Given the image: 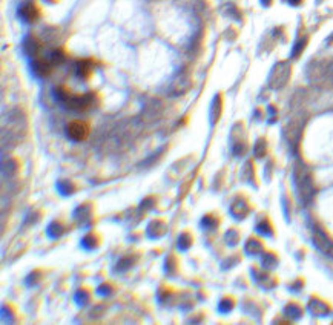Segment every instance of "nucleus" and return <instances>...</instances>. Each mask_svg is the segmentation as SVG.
<instances>
[{
    "label": "nucleus",
    "mask_w": 333,
    "mask_h": 325,
    "mask_svg": "<svg viewBox=\"0 0 333 325\" xmlns=\"http://www.w3.org/2000/svg\"><path fill=\"white\" fill-rule=\"evenodd\" d=\"M92 69H94V61L92 60H89V58L80 60L79 63H77V66H75V74H77V77H79V79L85 80V79H88L92 74Z\"/></svg>",
    "instance_id": "4"
},
{
    "label": "nucleus",
    "mask_w": 333,
    "mask_h": 325,
    "mask_svg": "<svg viewBox=\"0 0 333 325\" xmlns=\"http://www.w3.org/2000/svg\"><path fill=\"white\" fill-rule=\"evenodd\" d=\"M301 0H289V3H293V5H298Z\"/></svg>",
    "instance_id": "7"
},
{
    "label": "nucleus",
    "mask_w": 333,
    "mask_h": 325,
    "mask_svg": "<svg viewBox=\"0 0 333 325\" xmlns=\"http://www.w3.org/2000/svg\"><path fill=\"white\" fill-rule=\"evenodd\" d=\"M263 3H264V5H271V3H272V0H263Z\"/></svg>",
    "instance_id": "8"
},
{
    "label": "nucleus",
    "mask_w": 333,
    "mask_h": 325,
    "mask_svg": "<svg viewBox=\"0 0 333 325\" xmlns=\"http://www.w3.org/2000/svg\"><path fill=\"white\" fill-rule=\"evenodd\" d=\"M307 43V39H304V40H301L300 43H297V46H295V49H293V55H298L301 51H303V48H304V45Z\"/></svg>",
    "instance_id": "6"
},
{
    "label": "nucleus",
    "mask_w": 333,
    "mask_h": 325,
    "mask_svg": "<svg viewBox=\"0 0 333 325\" xmlns=\"http://www.w3.org/2000/svg\"><path fill=\"white\" fill-rule=\"evenodd\" d=\"M56 97H57L59 102H61L68 109H72V110H86L94 102V95L92 94L72 95L66 89H63V87H59V89H56Z\"/></svg>",
    "instance_id": "1"
},
{
    "label": "nucleus",
    "mask_w": 333,
    "mask_h": 325,
    "mask_svg": "<svg viewBox=\"0 0 333 325\" xmlns=\"http://www.w3.org/2000/svg\"><path fill=\"white\" fill-rule=\"evenodd\" d=\"M289 74H290V68L284 63L278 65L275 69H273V74H272V79H271V83L273 87H281L284 86L286 81L289 80Z\"/></svg>",
    "instance_id": "3"
},
{
    "label": "nucleus",
    "mask_w": 333,
    "mask_h": 325,
    "mask_svg": "<svg viewBox=\"0 0 333 325\" xmlns=\"http://www.w3.org/2000/svg\"><path fill=\"white\" fill-rule=\"evenodd\" d=\"M19 12H20V17L27 22H34L38 19V9L32 2H27L25 5H22Z\"/></svg>",
    "instance_id": "5"
},
{
    "label": "nucleus",
    "mask_w": 333,
    "mask_h": 325,
    "mask_svg": "<svg viewBox=\"0 0 333 325\" xmlns=\"http://www.w3.org/2000/svg\"><path fill=\"white\" fill-rule=\"evenodd\" d=\"M89 134V126L82 120H74L66 126V135L72 141H82Z\"/></svg>",
    "instance_id": "2"
}]
</instances>
